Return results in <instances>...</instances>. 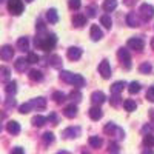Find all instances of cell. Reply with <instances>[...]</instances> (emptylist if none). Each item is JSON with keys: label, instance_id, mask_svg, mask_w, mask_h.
Returning a JSON list of instances; mask_svg holds the SVG:
<instances>
[{"label": "cell", "instance_id": "cell-1", "mask_svg": "<svg viewBox=\"0 0 154 154\" xmlns=\"http://www.w3.org/2000/svg\"><path fill=\"white\" fill-rule=\"evenodd\" d=\"M56 43H57V35L56 34H48L45 37H42V35L35 37V46L43 49V51H51L56 46Z\"/></svg>", "mask_w": 154, "mask_h": 154}, {"label": "cell", "instance_id": "cell-2", "mask_svg": "<svg viewBox=\"0 0 154 154\" xmlns=\"http://www.w3.org/2000/svg\"><path fill=\"white\" fill-rule=\"evenodd\" d=\"M60 79L63 82H66V83H72L75 85L77 88H82L85 86V79L80 75V74H74L71 71H62L60 72Z\"/></svg>", "mask_w": 154, "mask_h": 154}, {"label": "cell", "instance_id": "cell-3", "mask_svg": "<svg viewBox=\"0 0 154 154\" xmlns=\"http://www.w3.org/2000/svg\"><path fill=\"white\" fill-rule=\"evenodd\" d=\"M139 16L140 19H142L143 22H148L154 17V6L149 5V3H143V5H140L139 8Z\"/></svg>", "mask_w": 154, "mask_h": 154}, {"label": "cell", "instance_id": "cell-4", "mask_svg": "<svg viewBox=\"0 0 154 154\" xmlns=\"http://www.w3.org/2000/svg\"><path fill=\"white\" fill-rule=\"evenodd\" d=\"M117 57H119L122 66H123L125 69H130V68H131V56H130V53H128L126 48H119Z\"/></svg>", "mask_w": 154, "mask_h": 154}, {"label": "cell", "instance_id": "cell-5", "mask_svg": "<svg viewBox=\"0 0 154 154\" xmlns=\"http://www.w3.org/2000/svg\"><path fill=\"white\" fill-rule=\"evenodd\" d=\"M8 11L12 16H20L23 12V2L22 0H8Z\"/></svg>", "mask_w": 154, "mask_h": 154}, {"label": "cell", "instance_id": "cell-6", "mask_svg": "<svg viewBox=\"0 0 154 154\" xmlns=\"http://www.w3.org/2000/svg\"><path fill=\"white\" fill-rule=\"evenodd\" d=\"M128 48L130 49H136V51H142L143 46H145V42H143V38H140V37H131L130 40L126 42Z\"/></svg>", "mask_w": 154, "mask_h": 154}, {"label": "cell", "instance_id": "cell-7", "mask_svg": "<svg viewBox=\"0 0 154 154\" xmlns=\"http://www.w3.org/2000/svg\"><path fill=\"white\" fill-rule=\"evenodd\" d=\"M99 72L103 79H109L111 77V66H109V62L108 60H102L100 65H99Z\"/></svg>", "mask_w": 154, "mask_h": 154}, {"label": "cell", "instance_id": "cell-8", "mask_svg": "<svg viewBox=\"0 0 154 154\" xmlns=\"http://www.w3.org/2000/svg\"><path fill=\"white\" fill-rule=\"evenodd\" d=\"M12 57H14V49H12V46L5 45L0 48V59L2 60H11Z\"/></svg>", "mask_w": 154, "mask_h": 154}, {"label": "cell", "instance_id": "cell-9", "mask_svg": "<svg viewBox=\"0 0 154 154\" xmlns=\"http://www.w3.org/2000/svg\"><path fill=\"white\" fill-rule=\"evenodd\" d=\"M126 25L131 26V28H137L140 25V19H139V16L136 14V12H128L126 14Z\"/></svg>", "mask_w": 154, "mask_h": 154}, {"label": "cell", "instance_id": "cell-10", "mask_svg": "<svg viewBox=\"0 0 154 154\" xmlns=\"http://www.w3.org/2000/svg\"><path fill=\"white\" fill-rule=\"evenodd\" d=\"M79 134H80V128H77V126H69L66 130H63V133H62L63 139H74Z\"/></svg>", "mask_w": 154, "mask_h": 154}, {"label": "cell", "instance_id": "cell-11", "mask_svg": "<svg viewBox=\"0 0 154 154\" xmlns=\"http://www.w3.org/2000/svg\"><path fill=\"white\" fill-rule=\"evenodd\" d=\"M66 56L69 60H79L82 57V49L77 48V46H69L66 51Z\"/></svg>", "mask_w": 154, "mask_h": 154}, {"label": "cell", "instance_id": "cell-12", "mask_svg": "<svg viewBox=\"0 0 154 154\" xmlns=\"http://www.w3.org/2000/svg\"><path fill=\"white\" fill-rule=\"evenodd\" d=\"M105 100H106V96H105L103 93H102V91H94V93L91 94V102L94 103V106L102 105Z\"/></svg>", "mask_w": 154, "mask_h": 154}, {"label": "cell", "instance_id": "cell-13", "mask_svg": "<svg viewBox=\"0 0 154 154\" xmlns=\"http://www.w3.org/2000/svg\"><path fill=\"white\" fill-rule=\"evenodd\" d=\"M6 131L9 134H19L20 133V123L16 122V120H9L6 123Z\"/></svg>", "mask_w": 154, "mask_h": 154}, {"label": "cell", "instance_id": "cell-14", "mask_svg": "<svg viewBox=\"0 0 154 154\" xmlns=\"http://www.w3.org/2000/svg\"><path fill=\"white\" fill-rule=\"evenodd\" d=\"M88 114L93 120H100L102 116H103V111H102V108H99V106H93V108H89Z\"/></svg>", "mask_w": 154, "mask_h": 154}, {"label": "cell", "instance_id": "cell-15", "mask_svg": "<svg viewBox=\"0 0 154 154\" xmlns=\"http://www.w3.org/2000/svg\"><path fill=\"white\" fill-rule=\"evenodd\" d=\"M14 66L19 72H23V71H26L28 68V60L26 59H23V57H19L16 62H14Z\"/></svg>", "mask_w": 154, "mask_h": 154}, {"label": "cell", "instance_id": "cell-16", "mask_svg": "<svg viewBox=\"0 0 154 154\" xmlns=\"http://www.w3.org/2000/svg\"><path fill=\"white\" fill-rule=\"evenodd\" d=\"M72 25H74V26H77V28L85 26V25H86V16H83V14H75V16L72 17Z\"/></svg>", "mask_w": 154, "mask_h": 154}, {"label": "cell", "instance_id": "cell-17", "mask_svg": "<svg viewBox=\"0 0 154 154\" xmlns=\"http://www.w3.org/2000/svg\"><path fill=\"white\" fill-rule=\"evenodd\" d=\"M31 105L35 109H45L46 108V100L43 97H35V99L31 100Z\"/></svg>", "mask_w": 154, "mask_h": 154}, {"label": "cell", "instance_id": "cell-18", "mask_svg": "<svg viewBox=\"0 0 154 154\" xmlns=\"http://www.w3.org/2000/svg\"><path fill=\"white\" fill-rule=\"evenodd\" d=\"M102 37H103V32H102V29L99 28V25H93L91 26V38L94 42H99Z\"/></svg>", "mask_w": 154, "mask_h": 154}, {"label": "cell", "instance_id": "cell-19", "mask_svg": "<svg viewBox=\"0 0 154 154\" xmlns=\"http://www.w3.org/2000/svg\"><path fill=\"white\" fill-rule=\"evenodd\" d=\"M63 114H65V117H68V119H74L75 116H77V106H75L74 103L65 106V109H63Z\"/></svg>", "mask_w": 154, "mask_h": 154}, {"label": "cell", "instance_id": "cell-20", "mask_svg": "<svg viewBox=\"0 0 154 154\" xmlns=\"http://www.w3.org/2000/svg\"><path fill=\"white\" fill-rule=\"evenodd\" d=\"M125 86H126L125 82H114V83L111 85V93H112V94H120L123 89H125Z\"/></svg>", "mask_w": 154, "mask_h": 154}, {"label": "cell", "instance_id": "cell-21", "mask_svg": "<svg viewBox=\"0 0 154 154\" xmlns=\"http://www.w3.org/2000/svg\"><path fill=\"white\" fill-rule=\"evenodd\" d=\"M88 143L93 148H100L102 145H103V140H102V137H99V136H91L88 139Z\"/></svg>", "mask_w": 154, "mask_h": 154}, {"label": "cell", "instance_id": "cell-22", "mask_svg": "<svg viewBox=\"0 0 154 154\" xmlns=\"http://www.w3.org/2000/svg\"><path fill=\"white\" fill-rule=\"evenodd\" d=\"M46 19H48L49 23H57V22H59V14H57V11H56L54 8L48 9V12H46Z\"/></svg>", "mask_w": 154, "mask_h": 154}, {"label": "cell", "instance_id": "cell-23", "mask_svg": "<svg viewBox=\"0 0 154 154\" xmlns=\"http://www.w3.org/2000/svg\"><path fill=\"white\" fill-rule=\"evenodd\" d=\"M17 48L20 51H28L29 49V40H28V37H20L19 40H17Z\"/></svg>", "mask_w": 154, "mask_h": 154}, {"label": "cell", "instance_id": "cell-24", "mask_svg": "<svg viewBox=\"0 0 154 154\" xmlns=\"http://www.w3.org/2000/svg\"><path fill=\"white\" fill-rule=\"evenodd\" d=\"M123 108H125V111H128V112H133V111H136L137 103H136L133 99H126V100L123 102Z\"/></svg>", "mask_w": 154, "mask_h": 154}, {"label": "cell", "instance_id": "cell-25", "mask_svg": "<svg viewBox=\"0 0 154 154\" xmlns=\"http://www.w3.org/2000/svg\"><path fill=\"white\" fill-rule=\"evenodd\" d=\"M5 91H6V94H8V96H14V94H16V91H17V83H16V80L8 82V85L5 86Z\"/></svg>", "mask_w": 154, "mask_h": 154}, {"label": "cell", "instance_id": "cell-26", "mask_svg": "<svg viewBox=\"0 0 154 154\" xmlns=\"http://www.w3.org/2000/svg\"><path fill=\"white\" fill-rule=\"evenodd\" d=\"M117 8V0H105L103 2V9L106 12H111Z\"/></svg>", "mask_w": 154, "mask_h": 154}, {"label": "cell", "instance_id": "cell-27", "mask_svg": "<svg viewBox=\"0 0 154 154\" xmlns=\"http://www.w3.org/2000/svg\"><path fill=\"white\" fill-rule=\"evenodd\" d=\"M28 75H29V79H31V80H34V82H40V80L43 79L42 71H38V69H31Z\"/></svg>", "mask_w": 154, "mask_h": 154}, {"label": "cell", "instance_id": "cell-28", "mask_svg": "<svg viewBox=\"0 0 154 154\" xmlns=\"http://www.w3.org/2000/svg\"><path fill=\"white\" fill-rule=\"evenodd\" d=\"M49 63H51V66H54V68H62V57L57 56V54H53L49 57Z\"/></svg>", "mask_w": 154, "mask_h": 154}, {"label": "cell", "instance_id": "cell-29", "mask_svg": "<svg viewBox=\"0 0 154 154\" xmlns=\"http://www.w3.org/2000/svg\"><path fill=\"white\" fill-rule=\"evenodd\" d=\"M46 117H43V116H40V114H38V116H34V117H32V120H31V123L34 125V126H43L45 123H46Z\"/></svg>", "mask_w": 154, "mask_h": 154}, {"label": "cell", "instance_id": "cell-30", "mask_svg": "<svg viewBox=\"0 0 154 154\" xmlns=\"http://www.w3.org/2000/svg\"><path fill=\"white\" fill-rule=\"evenodd\" d=\"M139 71H140V72H143V74H149V72L152 71L151 63H149V62H143L142 65H139Z\"/></svg>", "mask_w": 154, "mask_h": 154}, {"label": "cell", "instance_id": "cell-31", "mask_svg": "<svg viewBox=\"0 0 154 154\" xmlns=\"http://www.w3.org/2000/svg\"><path fill=\"white\" fill-rule=\"evenodd\" d=\"M100 23L103 25V26L106 28V29H109L111 26H112V20H111V17L106 14V16H102L100 17Z\"/></svg>", "mask_w": 154, "mask_h": 154}, {"label": "cell", "instance_id": "cell-32", "mask_svg": "<svg viewBox=\"0 0 154 154\" xmlns=\"http://www.w3.org/2000/svg\"><path fill=\"white\" fill-rule=\"evenodd\" d=\"M143 145H145V148H152V146H154V136L145 134V137H143Z\"/></svg>", "mask_w": 154, "mask_h": 154}, {"label": "cell", "instance_id": "cell-33", "mask_svg": "<svg viewBox=\"0 0 154 154\" xmlns=\"http://www.w3.org/2000/svg\"><path fill=\"white\" fill-rule=\"evenodd\" d=\"M53 99H54L56 103H62V102L66 99V96H65V93H62V91H56V93H53Z\"/></svg>", "mask_w": 154, "mask_h": 154}, {"label": "cell", "instance_id": "cell-34", "mask_svg": "<svg viewBox=\"0 0 154 154\" xmlns=\"http://www.w3.org/2000/svg\"><path fill=\"white\" fill-rule=\"evenodd\" d=\"M128 91H130L131 94H137L140 91V83L139 82H131L130 86H128Z\"/></svg>", "mask_w": 154, "mask_h": 154}, {"label": "cell", "instance_id": "cell-35", "mask_svg": "<svg viewBox=\"0 0 154 154\" xmlns=\"http://www.w3.org/2000/svg\"><path fill=\"white\" fill-rule=\"evenodd\" d=\"M103 131H105L106 134H109V133H112V134H114V131H117V125L112 123V122H109V123H106V125H105Z\"/></svg>", "mask_w": 154, "mask_h": 154}, {"label": "cell", "instance_id": "cell-36", "mask_svg": "<svg viewBox=\"0 0 154 154\" xmlns=\"http://www.w3.org/2000/svg\"><path fill=\"white\" fill-rule=\"evenodd\" d=\"M42 139H43L45 143H53V142H54V134L51 133V131H46V133L42 136Z\"/></svg>", "mask_w": 154, "mask_h": 154}, {"label": "cell", "instance_id": "cell-37", "mask_svg": "<svg viewBox=\"0 0 154 154\" xmlns=\"http://www.w3.org/2000/svg\"><path fill=\"white\" fill-rule=\"evenodd\" d=\"M68 6L72 11H77V9L82 6V2H80V0H68Z\"/></svg>", "mask_w": 154, "mask_h": 154}, {"label": "cell", "instance_id": "cell-38", "mask_svg": "<svg viewBox=\"0 0 154 154\" xmlns=\"http://www.w3.org/2000/svg\"><path fill=\"white\" fill-rule=\"evenodd\" d=\"M71 100H74V102H80L82 100V93L80 91H77V89H74L72 93H69V96H68Z\"/></svg>", "mask_w": 154, "mask_h": 154}, {"label": "cell", "instance_id": "cell-39", "mask_svg": "<svg viewBox=\"0 0 154 154\" xmlns=\"http://www.w3.org/2000/svg\"><path fill=\"white\" fill-rule=\"evenodd\" d=\"M31 109H32V105H31V102H26V103L20 105V108H19V111H20L22 114H26V112H29Z\"/></svg>", "mask_w": 154, "mask_h": 154}, {"label": "cell", "instance_id": "cell-40", "mask_svg": "<svg viewBox=\"0 0 154 154\" xmlns=\"http://www.w3.org/2000/svg\"><path fill=\"white\" fill-rule=\"evenodd\" d=\"M109 103H111L112 106H117V105L120 103V96H119V94H112L111 99H109Z\"/></svg>", "mask_w": 154, "mask_h": 154}, {"label": "cell", "instance_id": "cell-41", "mask_svg": "<svg viewBox=\"0 0 154 154\" xmlns=\"http://www.w3.org/2000/svg\"><path fill=\"white\" fill-rule=\"evenodd\" d=\"M0 74H2L3 80H9V69L6 66H0Z\"/></svg>", "mask_w": 154, "mask_h": 154}, {"label": "cell", "instance_id": "cell-42", "mask_svg": "<svg viewBox=\"0 0 154 154\" xmlns=\"http://www.w3.org/2000/svg\"><path fill=\"white\" fill-rule=\"evenodd\" d=\"M26 60H28V63H37L38 62V56L35 53H28Z\"/></svg>", "mask_w": 154, "mask_h": 154}, {"label": "cell", "instance_id": "cell-43", "mask_svg": "<svg viewBox=\"0 0 154 154\" xmlns=\"http://www.w3.org/2000/svg\"><path fill=\"white\" fill-rule=\"evenodd\" d=\"M96 11H97V8H96L94 5H88V6H86V14H88L89 17H94V16H96Z\"/></svg>", "mask_w": 154, "mask_h": 154}, {"label": "cell", "instance_id": "cell-44", "mask_svg": "<svg viewBox=\"0 0 154 154\" xmlns=\"http://www.w3.org/2000/svg\"><path fill=\"white\" fill-rule=\"evenodd\" d=\"M108 151H109L111 154L117 152V151H119V145L116 143V142H109V145H108Z\"/></svg>", "mask_w": 154, "mask_h": 154}, {"label": "cell", "instance_id": "cell-45", "mask_svg": "<svg viewBox=\"0 0 154 154\" xmlns=\"http://www.w3.org/2000/svg\"><path fill=\"white\" fill-rule=\"evenodd\" d=\"M146 99L149 102H154V86H151L148 91H146Z\"/></svg>", "mask_w": 154, "mask_h": 154}, {"label": "cell", "instance_id": "cell-46", "mask_svg": "<svg viewBox=\"0 0 154 154\" xmlns=\"http://www.w3.org/2000/svg\"><path fill=\"white\" fill-rule=\"evenodd\" d=\"M48 120H49V122H53L54 125H57V123H59V119H57V114H56V112H51V114L48 116Z\"/></svg>", "mask_w": 154, "mask_h": 154}, {"label": "cell", "instance_id": "cell-47", "mask_svg": "<svg viewBox=\"0 0 154 154\" xmlns=\"http://www.w3.org/2000/svg\"><path fill=\"white\" fill-rule=\"evenodd\" d=\"M11 154H25V151H23L22 146H16V148H12Z\"/></svg>", "mask_w": 154, "mask_h": 154}, {"label": "cell", "instance_id": "cell-48", "mask_svg": "<svg viewBox=\"0 0 154 154\" xmlns=\"http://www.w3.org/2000/svg\"><path fill=\"white\" fill-rule=\"evenodd\" d=\"M123 3H125L126 6H134V5L137 3V0H123Z\"/></svg>", "mask_w": 154, "mask_h": 154}, {"label": "cell", "instance_id": "cell-49", "mask_svg": "<svg viewBox=\"0 0 154 154\" xmlns=\"http://www.w3.org/2000/svg\"><path fill=\"white\" fill-rule=\"evenodd\" d=\"M37 31H45V25H43L42 20H38V22H37Z\"/></svg>", "mask_w": 154, "mask_h": 154}, {"label": "cell", "instance_id": "cell-50", "mask_svg": "<svg viewBox=\"0 0 154 154\" xmlns=\"http://www.w3.org/2000/svg\"><path fill=\"white\" fill-rule=\"evenodd\" d=\"M6 105H8V106H14V105H16V100L9 97V99L6 100Z\"/></svg>", "mask_w": 154, "mask_h": 154}, {"label": "cell", "instance_id": "cell-51", "mask_svg": "<svg viewBox=\"0 0 154 154\" xmlns=\"http://www.w3.org/2000/svg\"><path fill=\"white\" fill-rule=\"evenodd\" d=\"M148 116H149V119L154 122V109H149V114H148Z\"/></svg>", "mask_w": 154, "mask_h": 154}, {"label": "cell", "instance_id": "cell-52", "mask_svg": "<svg viewBox=\"0 0 154 154\" xmlns=\"http://www.w3.org/2000/svg\"><path fill=\"white\" fill-rule=\"evenodd\" d=\"M143 154H154V152H152V149H151V148H146V149L143 151Z\"/></svg>", "mask_w": 154, "mask_h": 154}, {"label": "cell", "instance_id": "cell-53", "mask_svg": "<svg viewBox=\"0 0 154 154\" xmlns=\"http://www.w3.org/2000/svg\"><path fill=\"white\" fill-rule=\"evenodd\" d=\"M57 154H71V152H68V151H59Z\"/></svg>", "mask_w": 154, "mask_h": 154}, {"label": "cell", "instance_id": "cell-54", "mask_svg": "<svg viewBox=\"0 0 154 154\" xmlns=\"http://www.w3.org/2000/svg\"><path fill=\"white\" fill-rule=\"evenodd\" d=\"M151 48H152V49H154V37H152V38H151Z\"/></svg>", "mask_w": 154, "mask_h": 154}, {"label": "cell", "instance_id": "cell-55", "mask_svg": "<svg viewBox=\"0 0 154 154\" xmlns=\"http://www.w3.org/2000/svg\"><path fill=\"white\" fill-rule=\"evenodd\" d=\"M26 2H32V0H26Z\"/></svg>", "mask_w": 154, "mask_h": 154}, {"label": "cell", "instance_id": "cell-56", "mask_svg": "<svg viewBox=\"0 0 154 154\" xmlns=\"http://www.w3.org/2000/svg\"><path fill=\"white\" fill-rule=\"evenodd\" d=\"M0 2H5V0H0Z\"/></svg>", "mask_w": 154, "mask_h": 154}, {"label": "cell", "instance_id": "cell-57", "mask_svg": "<svg viewBox=\"0 0 154 154\" xmlns=\"http://www.w3.org/2000/svg\"><path fill=\"white\" fill-rule=\"evenodd\" d=\"M83 154H88V152H83Z\"/></svg>", "mask_w": 154, "mask_h": 154}]
</instances>
